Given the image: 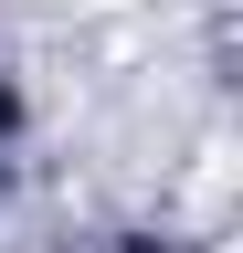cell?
<instances>
[{"label":"cell","mask_w":243,"mask_h":253,"mask_svg":"<svg viewBox=\"0 0 243 253\" xmlns=\"http://www.w3.org/2000/svg\"><path fill=\"white\" fill-rule=\"evenodd\" d=\"M74 11H127V0H74Z\"/></svg>","instance_id":"6da1fadb"}]
</instances>
